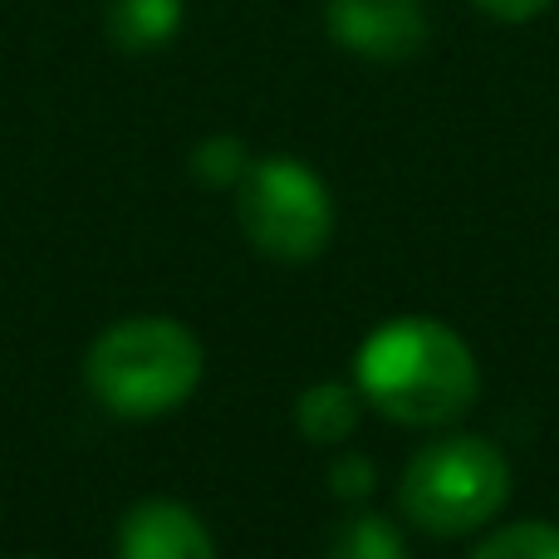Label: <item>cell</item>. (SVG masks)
Returning a JSON list of instances; mask_svg holds the SVG:
<instances>
[{
	"label": "cell",
	"mask_w": 559,
	"mask_h": 559,
	"mask_svg": "<svg viewBox=\"0 0 559 559\" xmlns=\"http://www.w3.org/2000/svg\"><path fill=\"white\" fill-rule=\"evenodd\" d=\"M511 496L506 452L486 437H447L407 462L403 515L427 535H466L486 525Z\"/></svg>",
	"instance_id": "obj_3"
},
{
	"label": "cell",
	"mask_w": 559,
	"mask_h": 559,
	"mask_svg": "<svg viewBox=\"0 0 559 559\" xmlns=\"http://www.w3.org/2000/svg\"><path fill=\"white\" fill-rule=\"evenodd\" d=\"M295 423H299V432L319 447L344 442V437H354V427H358V393L344 383L305 388L295 403Z\"/></svg>",
	"instance_id": "obj_8"
},
{
	"label": "cell",
	"mask_w": 559,
	"mask_h": 559,
	"mask_svg": "<svg viewBox=\"0 0 559 559\" xmlns=\"http://www.w3.org/2000/svg\"><path fill=\"white\" fill-rule=\"evenodd\" d=\"M104 29L128 55H153L182 29V0H108Z\"/></svg>",
	"instance_id": "obj_7"
},
{
	"label": "cell",
	"mask_w": 559,
	"mask_h": 559,
	"mask_svg": "<svg viewBox=\"0 0 559 559\" xmlns=\"http://www.w3.org/2000/svg\"><path fill=\"white\" fill-rule=\"evenodd\" d=\"M324 25L338 49L373 64H407L432 35L423 0H324Z\"/></svg>",
	"instance_id": "obj_5"
},
{
	"label": "cell",
	"mask_w": 559,
	"mask_h": 559,
	"mask_svg": "<svg viewBox=\"0 0 559 559\" xmlns=\"http://www.w3.org/2000/svg\"><path fill=\"white\" fill-rule=\"evenodd\" d=\"M476 10H486L491 20H506V25H521V20H535L550 0H472Z\"/></svg>",
	"instance_id": "obj_13"
},
{
	"label": "cell",
	"mask_w": 559,
	"mask_h": 559,
	"mask_svg": "<svg viewBox=\"0 0 559 559\" xmlns=\"http://www.w3.org/2000/svg\"><path fill=\"white\" fill-rule=\"evenodd\" d=\"M206 354L177 319L143 314L108 324L84 358V383L108 413L147 423L182 407L202 383Z\"/></svg>",
	"instance_id": "obj_2"
},
{
	"label": "cell",
	"mask_w": 559,
	"mask_h": 559,
	"mask_svg": "<svg viewBox=\"0 0 559 559\" xmlns=\"http://www.w3.org/2000/svg\"><path fill=\"white\" fill-rule=\"evenodd\" d=\"M236 216L255 251L285 265L314 261L334 231L329 187L295 157H261L246 167L236 182Z\"/></svg>",
	"instance_id": "obj_4"
},
{
	"label": "cell",
	"mask_w": 559,
	"mask_h": 559,
	"mask_svg": "<svg viewBox=\"0 0 559 559\" xmlns=\"http://www.w3.org/2000/svg\"><path fill=\"white\" fill-rule=\"evenodd\" d=\"M118 559H216V545L187 506L143 501L118 525Z\"/></svg>",
	"instance_id": "obj_6"
},
{
	"label": "cell",
	"mask_w": 559,
	"mask_h": 559,
	"mask_svg": "<svg viewBox=\"0 0 559 559\" xmlns=\"http://www.w3.org/2000/svg\"><path fill=\"white\" fill-rule=\"evenodd\" d=\"M324 559H407V545L383 515H348L329 540Z\"/></svg>",
	"instance_id": "obj_9"
},
{
	"label": "cell",
	"mask_w": 559,
	"mask_h": 559,
	"mask_svg": "<svg viewBox=\"0 0 559 559\" xmlns=\"http://www.w3.org/2000/svg\"><path fill=\"white\" fill-rule=\"evenodd\" d=\"M364 397L407 427H447L476 403V358L456 329L437 319H388L354 358Z\"/></svg>",
	"instance_id": "obj_1"
},
{
	"label": "cell",
	"mask_w": 559,
	"mask_h": 559,
	"mask_svg": "<svg viewBox=\"0 0 559 559\" xmlns=\"http://www.w3.org/2000/svg\"><path fill=\"white\" fill-rule=\"evenodd\" d=\"M472 559H559V525H545V521L506 525L491 540L476 545Z\"/></svg>",
	"instance_id": "obj_10"
},
{
	"label": "cell",
	"mask_w": 559,
	"mask_h": 559,
	"mask_svg": "<svg viewBox=\"0 0 559 559\" xmlns=\"http://www.w3.org/2000/svg\"><path fill=\"white\" fill-rule=\"evenodd\" d=\"M329 486H334V496H344V501H354V496H368L373 491V462L368 456H338L334 472H329Z\"/></svg>",
	"instance_id": "obj_12"
},
{
	"label": "cell",
	"mask_w": 559,
	"mask_h": 559,
	"mask_svg": "<svg viewBox=\"0 0 559 559\" xmlns=\"http://www.w3.org/2000/svg\"><path fill=\"white\" fill-rule=\"evenodd\" d=\"M246 147H241V138H231V133H216V138H206L202 147L192 153V173H197V182H206V187H236L246 177Z\"/></svg>",
	"instance_id": "obj_11"
}]
</instances>
